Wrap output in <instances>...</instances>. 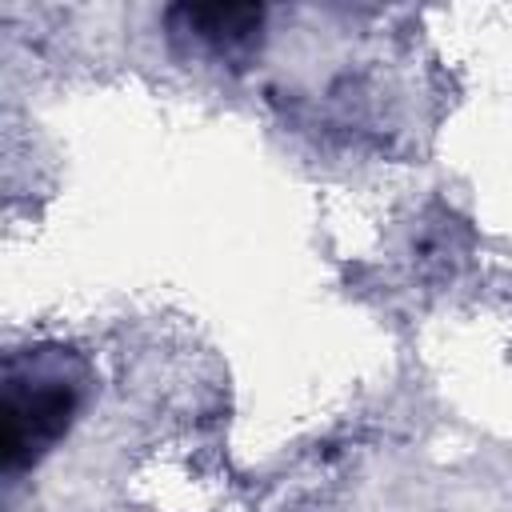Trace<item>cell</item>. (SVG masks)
Here are the masks:
<instances>
[{
    "instance_id": "7a4b0ae2",
    "label": "cell",
    "mask_w": 512,
    "mask_h": 512,
    "mask_svg": "<svg viewBox=\"0 0 512 512\" xmlns=\"http://www.w3.org/2000/svg\"><path fill=\"white\" fill-rule=\"evenodd\" d=\"M176 32H188L196 44L212 48L216 56L244 52L260 32L264 8L256 4H184L172 12Z\"/></svg>"
},
{
    "instance_id": "6da1fadb",
    "label": "cell",
    "mask_w": 512,
    "mask_h": 512,
    "mask_svg": "<svg viewBox=\"0 0 512 512\" xmlns=\"http://www.w3.org/2000/svg\"><path fill=\"white\" fill-rule=\"evenodd\" d=\"M80 408V380L60 372L56 364H32L28 372L20 360H8V384H4V468L16 472L24 464H36L72 424Z\"/></svg>"
}]
</instances>
